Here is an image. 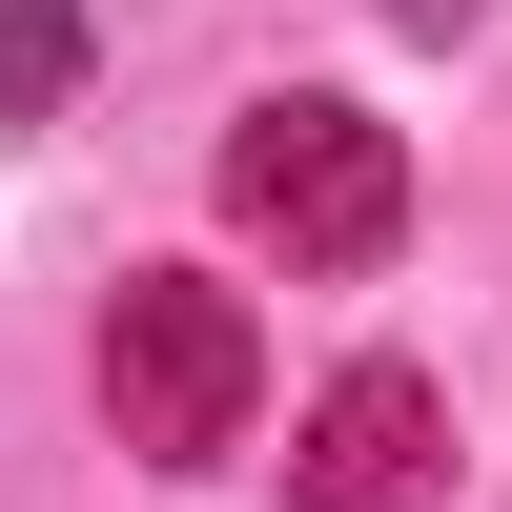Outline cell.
<instances>
[{"label":"cell","mask_w":512,"mask_h":512,"mask_svg":"<svg viewBox=\"0 0 512 512\" xmlns=\"http://www.w3.org/2000/svg\"><path fill=\"white\" fill-rule=\"evenodd\" d=\"M287 492L308 512H431V390L410 369H349L308 410V451H287Z\"/></svg>","instance_id":"obj_3"},{"label":"cell","mask_w":512,"mask_h":512,"mask_svg":"<svg viewBox=\"0 0 512 512\" xmlns=\"http://www.w3.org/2000/svg\"><path fill=\"white\" fill-rule=\"evenodd\" d=\"M246 390H267V349H246V287H205V267H144V287L103 308V410H123V451L205 472V451L246 431Z\"/></svg>","instance_id":"obj_2"},{"label":"cell","mask_w":512,"mask_h":512,"mask_svg":"<svg viewBox=\"0 0 512 512\" xmlns=\"http://www.w3.org/2000/svg\"><path fill=\"white\" fill-rule=\"evenodd\" d=\"M226 226L246 246H287V267H390V226H410V164H390V123L369 103H267L226 144Z\"/></svg>","instance_id":"obj_1"}]
</instances>
